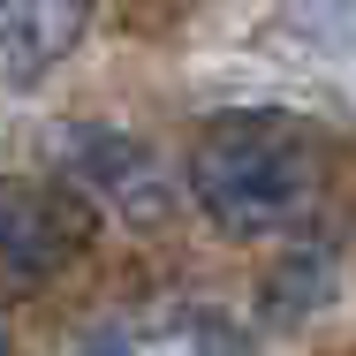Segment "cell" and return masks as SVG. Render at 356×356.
Masks as SVG:
<instances>
[{"label": "cell", "mask_w": 356, "mask_h": 356, "mask_svg": "<svg viewBox=\"0 0 356 356\" xmlns=\"http://www.w3.org/2000/svg\"><path fill=\"white\" fill-rule=\"evenodd\" d=\"M190 197L227 235H266L311 197V144L296 114H213L190 144Z\"/></svg>", "instance_id": "cell-1"}, {"label": "cell", "mask_w": 356, "mask_h": 356, "mask_svg": "<svg viewBox=\"0 0 356 356\" xmlns=\"http://www.w3.org/2000/svg\"><path fill=\"white\" fill-rule=\"evenodd\" d=\"M99 213L76 182H0V296L54 281L69 258L91 250Z\"/></svg>", "instance_id": "cell-2"}, {"label": "cell", "mask_w": 356, "mask_h": 356, "mask_svg": "<svg viewBox=\"0 0 356 356\" xmlns=\"http://www.w3.org/2000/svg\"><path fill=\"white\" fill-rule=\"evenodd\" d=\"M69 159L83 167V182H99L114 205H129L137 220H152L167 205V175L137 137H114V129H69Z\"/></svg>", "instance_id": "cell-3"}, {"label": "cell", "mask_w": 356, "mask_h": 356, "mask_svg": "<svg viewBox=\"0 0 356 356\" xmlns=\"http://www.w3.org/2000/svg\"><path fill=\"white\" fill-rule=\"evenodd\" d=\"M76 31H83V0H0V76L38 83Z\"/></svg>", "instance_id": "cell-4"}, {"label": "cell", "mask_w": 356, "mask_h": 356, "mask_svg": "<svg viewBox=\"0 0 356 356\" xmlns=\"http://www.w3.org/2000/svg\"><path fill=\"white\" fill-rule=\"evenodd\" d=\"M83 356H137V349H122V341H99V349H83Z\"/></svg>", "instance_id": "cell-5"}, {"label": "cell", "mask_w": 356, "mask_h": 356, "mask_svg": "<svg viewBox=\"0 0 356 356\" xmlns=\"http://www.w3.org/2000/svg\"><path fill=\"white\" fill-rule=\"evenodd\" d=\"M167 8H190V0H167Z\"/></svg>", "instance_id": "cell-6"}, {"label": "cell", "mask_w": 356, "mask_h": 356, "mask_svg": "<svg viewBox=\"0 0 356 356\" xmlns=\"http://www.w3.org/2000/svg\"><path fill=\"white\" fill-rule=\"evenodd\" d=\"M0 356H15V349H8V341H0Z\"/></svg>", "instance_id": "cell-7"}]
</instances>
